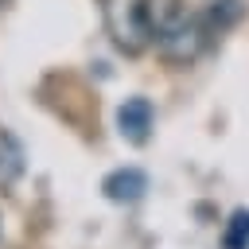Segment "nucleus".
<instances>
[{"label": "nucleus", "instance_id": "nucleus-6", "mask_svg": "<svg viewBox=\"0 0 249 249\" xmlns=\"http://www.w3.org/2000/svg\"><path fill=\"white\" fill-rule=\"evenodd\" d=\"M222 249H249V210L237 206L222 226Z\"/></svg>", "mask_w": 249, "mask_h": 249}, {"label": "nucleus", "instance_id": "nucleus-5", "mask_svg": "<svg viewBox=\"0 0 249 249\" xmlns=\"http://www.w3.org/2000/svg\"><path fill=\"white\" fill-rule=\"evenodd\" d=\"M19 175H23V148L8 128H0V187H12Z\"/></svg>", "mask_w": 249, "mask_h": 249}, {"label": "nucleus", "instance_id": "nucleus-3", "mask_svg": "<svg viewBox=\"0 0 249 249\" xmlns=\"http://www.w3.org/2000/svg\"><path fill=\"white\" fill-rule=\"evenodd\" d=\"M152 124H156V109H152L148 97H128V101H121V109H117V132H121L128 144H148Z\"/></svg>", "mask_w": 249, "mask_h": 249}, {"label": "nucleus", "instance_id": "nucleus-4", "mask_svg": "<svg viewBox=\"0 0 249 249\" xmlns=\"http://www.w3.org/2000/svg\"><path fill=\"white\" fill-rule=\"evenodd\" d=\"M101 191H105L109 202H136L148 191V175L140 167H117L101 179Z\"/></svg>", "mask_w": 249, "mask_h": 249}, {"label": "nucleus", "instance_id": "nucleus-1", "mask_svg": "<svg viewBox=\"0 0 249 249\" xmlns=\"http://www.w3.org/2000/svg\"><path fill=\"white\" fill-rule=\"evenodd\" d=\"M148 35L171 66H191L214 39L187 0H148Z\"/></svg>", "mask_w": 249, "mask_h": 249}, {"label": "nucleus", "instance_id": "nucleus-7", "mask_svg": "<svg viewBox=\"0 0 249 249\" xmlns=\"http://www.w3.org/2000/svg\"><path fill=\"white\" fill-rule=\"evenodd\" d=\"M4 4H8V0H0V8H4Z\"/></svg>", "mask_w": 249, "mask_h": 249}, {"label": "nucleus", "instance_id": "nucleus-2", "mask_svg": "<svg viewBox=\"0 0 249 249\" xmlns=\"http://www.w3.org/2000/svg\"><path fill=\"white\" fill-rule=\"evenodd\" d=\"M105 31L121 54H144L152 47L148 35V0H101Z\"/></svg>", "mask_w": 249, "mask_h": 249}]
</instances>
